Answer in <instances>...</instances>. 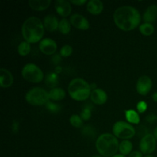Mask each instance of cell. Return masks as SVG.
<instances>
[{
	"label": "cell",
	"instance_id": "obj_38",
	"mask_svg": "<svg viewBox=\"0 0 157 157\" xmlns=\"http://www.w3.org/2000/svg\"><path fill=\"white\" fill-rule=\"evenodd\" d=\"M152 98H153V101L154 102L157 103V91L155 92L153 95H152Z\"/></svg>",
	"mask_w": 157,
	"mask_h": 157
},
{
	"label": "cell",
	"instance_id": "obj_13",
	"mask_svg": "<svg viewBox=\"0 0 157 157\" xmlns=\"http://www.w3.org/2000/svg\"><path fill=\"white\" fill-rule=\"evenodd\" d=\"M90 100L97 105H103L107 101V94L105 90L101 88H97L92 90L90 94Z\"/></svg>",
	"mask_w": 157,
	"mask_h": 157
},
{
	"label": "cell",
	"instance_id": "obj_3",
	"mask_svg": "<svg viewBox=\"0 0 157 157\" xmlns=\"http://www.w3.org/2000/svg\"><path fill=\"white\" fill-rule=\"evenodd\" d=\"M119 142L114 135L106 133L100 135L96 141V149L104 157H112L119 150Z\"/></svg>",
	"mask_w": 157,
	"mask_h": 157
},
{
	"label": "cell",
	"instance_id": "obj_6",
	"mask_svg": "<svg viewBox=\"0 0 157 157\" xmlns=\"http://www.w3.org/2000/svg\"><path fill=\"white\" fill-rule=\"evenodd\" d=\"M21 75L25 81L33 84L41 82L44 79V73L41 69L36 64L32 63L25 64L23 67Z\"/></svg>",
	"mask_w": 157,
	"mask_h": 157
},
{
	"label": "cell",
	"instance_id": "obj_35",
	"mask_svg": "<svg viewBox=\"0 0 157 157\" xmlns=\"http://www.w3.org/2000/svg\"><path fill=\"white\" fill-rule=\"evenodd\" d=\"M71 4H74L75 5V6H83V5L85 4L86 2H87V1L86 0H71V1H70Z\"/></svg>",
	"mask_w": 157,
	"mask_h": 157
},
{
	"label": "cell",
	"instance_id": "obj_36",
	"mask_svg": "<svg viewBox=\"0 0 157 157\" xmlns=\"http://www.w3.org/2000/svg\"><path fill=\"white\" fill-rule=\"evenodd\" d=\"M128 157H143V153L140 151H133L129 155Z\"/></svg>",
	"mask_w": 157,
	"mask_h": 157
},
{
	"label": "cell",
	"instance_id": "obj_17",
	"mask_svg": "<svg viewBox=\"0 0 157 157\" xmlns=\"http://www.w3.org/2000/svg\"><path fill=\"white\" fill-rule=\"evenodd\" d=\"M157 18V5H151L146 9L143 15V19L145 23L152 24Z\"/></svg>",
	"mask_w": 157,
	"mask_h": 157
},
{
	"label": "cell",
	"instance_id": "obj_18",
	"mask_svg": "<svg viewBox=\"0 0 157 157\" xmlns=\"http://www.w3.org/2000/svg\"><path fill=\"white\" fill-rule=\"evenodd\" d=\"M51 0H29V5L31 9L35 11H44L50 6Z\"/></svg>",
	"mask_w": 157,
	"mask_h": 157
},
{
	"label": "cell",
	"instance_id": "obj_26",
	"mask_svg": "<svg viewBox=\"0 0 157 157\" xmlns=\"http://www.w3.org/2000/svg\"><path fill=\"white\" fill-rule=\"evenodd\" d=\"M70 124L72 127H75V128H81L83 127V120L81 119V116L78 114H73L71 116Z\"/></svg>",
	"mask_w": 157,
	"mask_h": 157
},
{
	"label": "cell",
	"instance_id": "obj_37",
	"mask_svg": "<svg viewBox=\"0 0 157 157\" xmlns=\"http://www.w3.org/2000/svg\"><path fill=\"white\" fill-rule=\"evenodd\" d=\"M61 71H62V68H61V66H57V67H55V72L56 74H60L61 72Z\"/></svg>",
	"mask_w": 157,
	"mask_h": 157
},
{
	"label": "cell",
	"instance_id": "obj_16",
	"mask_svg": "<svg viewBox=\"0 0 157 157\" xmlns=\"http://www.w3.org/2000/svg\"><path fill=\"white\" fill-rule=\"evenodd\" d=\"M87 10L92 15H100L104 10V3L101 0H90L87 3Z\"/></svg>",
	"mask_w": 157,
	"mask_h": 157
},
{
	"label": "cell",
	"instance_id": "obj_9",
	"mask_svg": "<svg viewBox=\"0 0 157 157\" xmlns=\"http://www.w3.org/2000/svg\"><path fill=\"white\" fill-rule=\"evenodd\" d=\"M153 87V81L150 77L147 75L140 77L136 82V91L139 94L145 96L148 94Z\"/></svg>",
	"mask_w": 157,
	"mask_h": 157
},
{
	"label": "cell",
	"instance_id": "obj_20",
	"mask_svg": "<svg viewBox=\"0 0 157 157\" xmlns=\"http://www.w3.org/2000/svg\"><path fill=\"white\" fill-rule=\"evenodd\" d=\"M125 117L129 124H139V123L140 122V117L139 116V113L135 110H133V109L126 110Z\"/></svg>",
	"mask_w": 157,
	"mask_h": 157
},
{
	"label": "cell",
	"instance_id": "obj_22",
	"mask_svg": "<svg viewBox=\"0 0 157 157\" xmlns=\"http://www.w3.org/2000/svg\"><path fill=\"white\" fill-rule=\"evenodd\" d=\"M58 84V75L55 72H50L48 73L45 77V84L47 87L53 89L57 87L56 86Z\"/></svg>",
	"mask_w": 157,
	"mask_h": 157
},
{
	"label": "cell",
	"instance_id": "obj_42",
	"mask_svg": "<svg viewBox=\"0 0 157 157\" xmlns=\"http://www.w3.org/2000/svg\"><path fill=\"white\" fill-rule=\"evenodd\" d=\"M144 157H154V156H151V155H147V156H145Z\"/></svg>",
	"mask_w": 157,
	"mask_h": 157
},
{
	"label": "cell",
	"instance_id": "obj_1",
	"mask_svg": "<svg viewBox=\"0 0 157 157\" xmlns=\"http://www.w3.org/2000/svg\"><path fill=\"white\" fill-rule=\"evenodd\" d=\"M113 21L120 29L124 32H129L140 25L141 16L136 8L130 6H124L115 10Z\"/></svg>",
	"mask_w": 157,
	"mask_h": 157
},
{
	"label": "cell",
	"instance_id": "obj_11",
	"mask_svg": "<svg viewBox=\"0 0 157 157\" xmlns=\"http://www.w3.org/2000/svg\"><path fill=\"white\" fill-rule=\"evenodd\" d=\"M70 22L71 25L80 30H87L90 28L89 21L81 14H74L71 16Z\"/></svg>",
	"mask_w": 157,
	"mask_h": 157
},
{
	"label": "cell",
	"instance_id": "obj_10",
	"mask_svg": "<svg viewBox=\"0 0 157 157\" xmlns=\"http://www.w3.org/2000/svg\"><path fill=\"white\" fill-rule=\"evenodd\" d=\"M57 43L52 38H43L39 43V50L46 55H54L57 51Z\"/></svg>",
	"mask_w": 157,
	"mask_h": 157
},
{
	"label": "cell",
	"instance_id": "obj_31",
	"mask_svg": "<svg viewBox=\"0 0 157 157\" xmlns=\"http://www.w3.org/2000/svg\"><path fill=\"white\" fill-rule=\"evenodd\" d=\"M148 108V105H147V102L144 101H140L137 103L136 104V110L140 113H145L146 110Z\"/></svg>",
	"mask_w": 157,
	"mask_h": 157
},
{
	"label": "cell",
	"instance_id": "obj_40",
	"mask_svg": "<svg viewBox=\"0 0 157 157\" xmlns=\"http://www.w3.org/2000/svg\"><path fill=\"white\" fill-rule=\"evenodd\" d=\"M153 136H154L155 139L157 140V127L154 130V132H153Z\"/></svg>",
	"mask_w": 157,
	"mask_h": 157
},
{
	"label": "cell",
	"instance_id": "obj_21",
	"mask_svg": "<svg viewBox=\"0 0 157 157\" xmlns=\"http://www.w3.org/2000/svg\"><path fill=\"white\" fill-rule=\"evenodd\" d=\"M133 150V144L128 140H125L120 143L119 145V151L121 155L123 156H127L132 153Z\"/></svg>",
	"mask_w": 157,
	"mask_h": 157
},
{
	"label": "cell",
	"instance_id": "obj_43",
	"mask_svg": "<svg viewBox=\"0 0 157 157\" xmlns=\"http://www.w3.org/2000/svg\"><path fill=\"white\" fill-rule=\"evenodd\" d=\"M93 157H104V156H93Z\"/></svg>",
	"mask_w": 157,
	"mask_h": 157
},
{
	"label": "cell",
	"instance_id": "obj_7",
	"mask_svg": "<svg viewBox=\"0 0 157 157\" xmlns=\"http://www.w3.org/2000/svg\"><path fill=\"white\" fill-rule=\"evenodd\" d=\"M113 133L117 138L125 140L133 137L136 133V130L134 127L129 123L120 121L113 124Z\"/></svg>",
	"mask_w": 157,
	"mask_h": 157
},
{
	"label": "cell",
	"instance_id": "obj_28",
	"mask_svg": "<svg viewBox=\"0 0 157 157\" xmlns=\"http://www.w3.org/2000/svg\"><path fill=\"white\" fill-rule=\"evenodd\" d=\"M91 114H92L91 107H90V105H86L85 107L83 108L80 116H81V119H82L83 121H87L90 119V117H91Z\"/></svg>",
	"mask_w": 157,
	"mask_h": 157
},
{
	"label": "cell",
	"instance_id": "obj_2",
	"mask_svg": "<svg viewBox=\"0 0 157 157\" xmlns=\"http://www.w3.org/2000/svg\"><path fill=\"white\" fill-rule=\"evenodd\" d=\"M44 33V24L38 17L32 16L28 18L21 27V34L25 41L30 44L41 41Z\"/></svg>",
	"mask_w": 157,
	"mask_h": 157
},
{
	"label": "cell",
	"instance_id": "obj_8",
	"mask_svg": "<svg viewBox=\"0 0 157 157\" xmlns=\"http://www.w3.org/2000/svg\"><path fill=\"white\" fill-rule=\"evenodd\" d=\"M156 140L155 139L153 134L147 133L144 136L140 142V150L143 154L147 155L151 154L156 150Z\"/></svg>",
	"mask_w": 157,
	"mask_h": 157
},
{
	"label": "cell",
	"instance_id": "obj_25",
	"mask_svg": "<svg viewBox=\"0 0 157 157\" xmlns=\"http://www.w3.org/2000/svg\"><path fill=\"white\" fill-rule=\"evenodd\" d=\"M31 52V44L26 41H23L18 44V52L21 56L24 57L29 55Z\"/></svg>",
	"mask_w": 157,
	"mask_h": 157
},
{
	"label": "cell",
	"instance_id": "obj_24",
	"mask_svg": "<svg viewBox=\"0 0 157 157\" xmlns=\"http://www.w3.org/2000/svg\"><path fill=\"white\" fill-rule=\"evenodd\" d=\"M140 32L145 36H150L154 32V26L150 23H143L139 26Z\"/></svg>",
	"mask_w": 157,
	"mask_h": 157
},
{
	"label": "cell",
	"instance_id": "obj_27",
	"mask_svg": "<svg viewBox=\"0 0 157 157\" xmlns=\"http://www.w3.org/2000/svg\"><path fill=\"white\" fill-rule=\"evenodd\" d=\"M81 133L84 136H87V137H94L96 135V130L91 126L87 125L83 127Z\"/></svg>",
	"mask_w": 157,
	"mask_h": 157
},
{
	"label": "cell",
	"instance_id": "obj_32",
	"mask_svg": "<svg viewBox=\"0 0 157 157\" xmlns=\"http://www.w3.org/2000/svg\"><path fill=\"white\" fill-rule=\"evenodd\" d=\"M18 131H19V122L17 121H13L12 124V132L16 134Z\"/></svg>",
	"mask_w": 157,
	"mask_h": 157
},
{
	"label": "cell",
	"instance_id": "obj_29",
	"mask_svg": "<svg viewBox=\"0 0 157 157\" xmlns=\"http://www.w3.org/2000/svg\"><path fill=\"white\" fill-rule=\"evenodd\" d=\"M46 109L48 110L49 112L52 113H57L61 110V106L58 104L52 102V101H49L45 105Z\"/></svg>",
	"mask_w": 157,
	"mask_h": 157
},
{
	"label": "cell",
	"instance_id": "obj_15",
	"mask_svg": "<svg viewBox=\"0 0 157 157\" xmlns=\"http://www.w3.org/2000/svg\"><path fill=\"white\" fill-rule=\"evenodd\" d=\"M43 24H44V29H46L48 32H53L58 29L59 21L55 15H48L44 17L43 20Z\"/></svg>",
	"mask_w": 157,
	"mask_h": 157
},
{
	"label": "cell",
	"instance_id": "obj_19",
	"mask_svg": "<svg viewBox=\"0 0 157 157\" xmlns=\"http://www.w3.org/2000/svg\"><path fill=\"white\" fill-rule=\"evenodd\" d=\"M49 93V98L50 100L54 101H59L64 99L66 96V92L64 89L61 87H55V88L51 89Z\"/></svg>",
	"mask_w": 157,
	"mask_h": 157
},
{
	"label": "cell",
	"instance_id": "obj_12",
	"mask_svg": "<svg viewBox=\"0 0 157 157\" xmlns=\"http://www.w3.org/2000/svg\"><path fill=\"white\" fill-rule=\"evenodd\" d=\"M55 9L60 16L65 18L71 13V5L66 0H57L55 2Z\"/></svg>",
	"mask_w": 157,
	"mask_h": 157
},
{
	"label": "cell",
	"instance_id": "obj_33",
	"mask_svg": "<svg viewBox=\"0 0 157 157\" xmlns=\"http://www.w3.org/2000/svg\"><path fill=\"white\" fill-rule=\"evenodd\" d=\"M61 61V56L60 54H55V55L52 56V64H55V65H58Z\"/></svg>",
	"mask_w": 157,
	"mask_h": 157
},
{
	"label": "cell",
	"instance_id": "obj_30",
	"mask_svg": "<svg viewBox=\"0 0 157 157\" xmlns=\"http://www.w3.org/2000/svg\"><path fill=\"white\" fill-rule=\"evenodd\" d=\"M72 53H73V48L69 44H66L61 48L59 54L61 57L67 58V57H70L72 55Z\"/></svg>",
	"mask_w": 157,
	"mask_h": 157
},
{
	"label": "cell",
	"instance_id": "obj_23",
	"mask_svg": "<svg viewBox=\"0 0 157 157\" xmlns=\"http://www.w3.org/2000/svg\"><path fill=\"white\" fill-rule=\"evenodd\" d=\"M71 29V24L70 21L67 18H61V21H59V25H58V30L63 35H67L70 33Z\"/></svg>",
	"mask_w": 157,
	"mask_h": 157
},
{
	"label": "cell",
	"instance_id": "obj_4",
	"mask_svg": "<svg viewBox=\"0 0 157 157\" xmlns=\"http://www.w3.org/2000/svg\"><path fill=\"white\" fill-rule=\"evenodd\" d=\"M67 91L71 98L77 101H86L90 97L92 92L90 84L81 78L71 80L69 83Z\"/></svg>",
	"mask_w": 157,
	"mask_h": 157
},
{
	"label": "cell",
	"instance_id": "obj_5",
	"mask_svg": "<svg viewBox=\"0 0 157 157\" xmlns=\"http://www.w3.org/2000/svg\"><path fill=\"white\" fill-rule=\"evenodd\" d=\"M25 100L33 106L46 105L49 102V93L42 87H34L29 90L25 94Z\"/></svg>",
	"mask_w": 157,
	"mask_h": 157
},
{
	"label": "cell",
	"instance_id": "obj_41",
	"mask_svg": "<svg viewBox=\"0 0 157 157\" xmlns=\"http://www.w3.org/2000/svg\"><path fill=\"white\" fill-rule=\"evenodd\" d=\"M112 157H126L125 156H123V155H121V154H116L115 155V156H112Z\"/></svg>",
	"mask_w": 157,
	"mask_h": 157
},
{
	"label": "cell",
	"instance_id": "obj_14",
	"mask_svg": "<svg viewBox=\"0 0 157 157\" xmlns=\"http://www.w3.org/2000/svg\"><path fill=\"white\" fill-rule=\"evenodd\" d=\"M14 78L12 74L7 69H0V86L2 88H8L13 84Z\"/></svg>",
	"mask_w": 157,
	"mask_h": 157
},
{
	"label": "cell",
	"instance_id": "obj_39",
	"mask_svg": "<svg viewBox=\"0 0 157 157\" xmlns=\"http://www.w3.org/2000/svg\"><path fill=\"white\" fill-rule=\"evenodd\" d=\"M90 87H91L92 90H95V89H97V84H95V83H92V84H90Z\"/></svg>",
	"mask_w": 157,
	"mask_h": 157
},
{
	"label": "cell",
	"instance_id": "obj_34",
	"mask_svg": "<svg viewBox=\"0 0 157 157\" xmlns=\"http://www.w3.org/2000/svg\"><path fill=\"white\" fill-rule=\"evenodd\" d=\"M146 120H147L149 123H150V124H153V123H154L157 120V116L155 114H153V113H152V114H149L148 116H147V117H146Z\"/></svg>",
	"mask_w": 157,
	"mask_h": 157
}]
</instances>
